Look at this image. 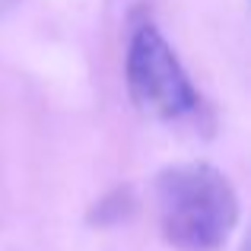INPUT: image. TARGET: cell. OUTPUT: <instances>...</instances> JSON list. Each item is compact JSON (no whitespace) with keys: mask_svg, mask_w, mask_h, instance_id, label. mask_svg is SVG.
<instances>
[{"mask_svg":"<svg viewBox=\"0 0 251 251\" xmlns=\"http://www.w3.org/2000/svg\"><path fill=\"white\" fill-rule=\"evenodd\" d=\"M162 239L181 251H213L239 223V194L210 162L169 166L156 178Z\"/></svg>","mask_w":251,"mask_h":251,"instance_id":"6da1fadb","label":"cell"},{"mask_svg":"<svg viewBox=\"0 0 251 251\" xmlns=\"http://www.w3.org/2000/svg\"><path fill=\"white\" fill-rule=\"evenodd\" d=\"M127 89L147 115L178 121L197 111V96L175 48L153 23H140L127 45Z\"/></svg>","mask_w":251,"mask_h":251,"instance_id":"7a4b0ae2","label":"cell"}]
</instances>
